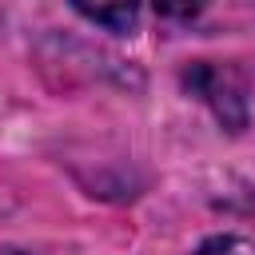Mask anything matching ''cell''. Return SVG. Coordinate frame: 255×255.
I'll return each mask as SVG.
<instances>
[{"mask_svg":"<svg viewBox=\"0 0 255 255\" xmlns=\"http://www.w3.org/2000/svg\"><path fill=\"white\" fill-rule=\"evenodd\" d=\"M183 84L187 92H195L215 116L219 124H227L231 131H239L247 124V88H243V76L227 64H211V60H199L183 72Z\"/></svg>","mask_w":255,"mask_h":255,"instance_id":"cell-1","label":"cell"},{"mask_svg":"<svg viewBox=\"0 0 255 255\" xmlns=\"http://www.w3.org/2000/svg\"><path fill=\"white\" fill-rule=\"evenodd\" d=\"M76 12L108 32H131L139 20V0H72Z\"/></svg>","mask_w":255,"mask_h":255,"instance_id":"cell-2","label":"cell"},{"mask_svg":"<svg viewBox=\"0 0 255 255\" xmlns=\"http://www.w3.org/2000/svg\"><path fill=\"white\" fill-rule=\"evenodd\" d=\"M151 4H155V12H163L171 20H191V16L203 12L207 0H151Z\"/></svg>","mask_w":255,"mask_h":255,"instance_id":"cell-3","label":"cell"},{"mask_svg":"<svg viewBox=\"0 0 255 255\" xmlns=\"http://www.w3.org/2000/svg\"><path fill=\"white\" fill-rule=\"evenodd\" d=\"M203 255H255V247L243 243V239H235V235H223V239H211L203 247Z\"/></svg>","mask_w":255,"mask_h":255,"instance_id":"cell-4","label":"cell"},{"mask_svg":"<svg viewBox=\"0 0 255 255\" xmlns=\"http://www.w3.org/2000/svg\"><path fill=\"white\" fill-rule=\"evenodd\" d=\"M0 255H28V251H16V247H0Z\"/></svg>","mask_w":255,"mask_h":255,"instance_id":"cell-5","label":"cell"}]
</instances>
